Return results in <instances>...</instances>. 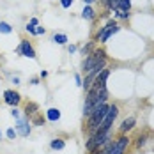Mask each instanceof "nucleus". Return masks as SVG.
Instances as JSON below:
<instances>
[{"label": "nucleus", "mask_w": 154, "mask_h": 154, "mask_svg": "<svg viewBox=\"0 0 154 154\" xmlns=\"http://www.w3.org/2000/svg\"><path fill=\"white\" fill-rule=\"evenodd\" d=\"M106 67V55L103 50H94L92 53H89L85 57V60L82 62V69L85 75H89L91 71H101Z\"/></svg>", "instance_id": "1"}, {"label": "nucleus", "mask_w": 154, "mask_h": 154, "mask_svg": "<svg viewBox=\"0 0 154 154\" xmlns=\"http://www.w3.org/2000/svg\"><path fill=\"white\" fill-rule=\"evenodd\" d=\"M108 106H110V105L105 103V105H101L97 110H94L92 113L87 117V128H85V129H87L89 135H94L96 129L99 128V124L103 122V119H105V115H106V112H108Z\"/></svg>", "instance_id": "2"}, {"label": "nucleus", "mask_w": 154, "mask_h": 154, "mask_svg": "<svg viewBox=\"0 0 154 154\" xmlns=\"http://www.w3.org/2000/svg\"><path fill=\"white\" fill-rule=\"evenodd\" d=\"M117 115H119V106H117V105H110L106 115H105L103 122L99 124V128L96 129V133H106V131H112V126H113V122H115Z\"/></svg>", "instance_id": "3"}, {"label": "nucleus", "mask_w": 154, "mask_h": 154, "mask_svg": "<svg viewBox=\"0 0 154 154\" xmlns=\"http://www.w3.org/2000/svg\"><path fill=\"white\" fill-rule=\"evenodd\" d=\"M128 145H129V138L126 135H122L121 138H117L115 142L110 143V147L105 151V154H124L126 149H128Z\"/></svg>", "instance_id": "4"}, {"label": "nucleus", "mask_w": 154, "mask_h": 154, "mask_svg": "<svg viewBox=\"0 0 154 154\" xmlns=\"http://www.w3.org/2000/svg\"><path fill=\"white\" fill-rule=\"evenodd\" d=\"M119 30V27H117V23L112 20V21H108L106 25L101 29V30L97 32V35H96V41H99V43H106L108 39L115 34V32Z\"/></svg>", "instance_id": "5"}, {"label": "nucleus", "mask_w": 154, "mask_h": 154, "mask_svg": "<svg viewBox=\"0 0 154 154\" xmlns=\"http://www.w3.org/2000/svg\"><path fill=\"white\" fill-rule=\"evenodd\" d=\"M16 133L20 135V137H23V138H27V137H30L32 133V124H30V119L29 117H20V119H16Z\"/></svg>", "instance_id": "6"}, {"label": "nucleus", "mask_w": 154, "mask_h": 154, "mask_svg": "<svg viewBox=\"0 0 154 154\" xmlns=\"http://www.w3.org/2000/svg\"><path fill=\"white\" fill-rule=\"evenodd\" d=\"M4 103L9 105L11 108H14L21 103V96H20V92H16L13 89H7V91H4Z\"/></svg>", "instance_id": "7"}, {"label": "nucleus", "mask_w": 154, "mask_h": 154, "mask_svg": "<svg viewBox=\"0 0 154 154\" xmlns=\"http://www.w3.org/2000/svg\"><path fill=\"white\" fill-rule=\"evenodd\" d=\"M16 53L23 55L27 59H35V51H34V48H32V45L29 41H21V45L16 48Z\"/></svg>", "instance_id": "8"}, {"label": "nucleus", "mask_w": 154, "mask_h": 154, "mask_svg": "<svg viewBox=\"0 0 154 154\" xmlns=\"http://www.w3.org/2000/svg\"><path fill=\"white\" fill-rule=\"evenodd\" d=\"M135 124H137V119L131 115V117H128V119H124L122 124H121V133L122 135H126L128 131H131L133 128H135Z\"/></svg>", "instance_id": "9"}, {"label": "nucleus", "mask_w": 154, "mask_h": 154, "mask_svg": "<svg viewBox=\"0 0 154 154\" xmlns=\"http://www.w3.org/2000/svg\"><path fill=\"white\" fill-rule=\"evenodd\" d=\"M35 113H39V105L37 103H27V106H25V117L32 119Z\"/></svg>", "instance_id": "10"}, {"label": "nucleus", "mask_w": 154, "mask_h": 154, "mask_svg": "<svg viewBox=\"0 0 154 154\" xmlns=\"http://www.w3.org/2000/svg\"><path fill=\"white\" fill-rule=\"evenodd\" d=\"M60 119V110L59 108H50L46 112V121H50V122H57Z\"/></svg>", "instance_id": "11"}, {"label": "nucleus", "mask_w": 154, "mask_h": 154, "mask_svg": "<svg viewBox=\"0 0 154 154\" xmlns=\"http://www.w3.org/2000/svg\"><path fill=\"white\" fill-rule=\"evenodd\" d=\"M50 147H51V151H62V149L66 147V140L64 138H53L50 142Z\"/></svg>", "instance_id": "12"}, {"label": "nucleus", "mask_w": 154, "mask_h": 154, "mask_svg": "<svg viewBox=\"0 0 154 154\" xmlns=\"http://www.w3.org/2000/svg\"><path fill=\"white\" fill-rule=\"evenodd\" d=\"M45 122H46V117H43L41 113H35L30 119V124H34V126H45Z\"/></svg>", "instance_id": "13"}, {"label": "nucleus", "mask_w": 154, "mask_h": 154, "mask_svg": "<svg viewBox=\"0 0 154 154\" xmlns=\"http://www.w3.org/2000/svg\"><path fill=\"white\" fill-rule=\"evenodd\" d=\"M82 18H83V20H92L94 18V9L91 7V5H85V7H83V11H82Z\"/></svg>", "instance_id": "14"}, {"label": "nucleus", "mask_w": 154, "mask_h": 154, "mask_svg": "<svg viewBox=\"0 0 154 154\" xmlns=\"http://www.w3.org/2000/svg\"><path fill=\"white\" fill-rule=\"evenodd\" d=\"M51 41H53L55 45H66V43H67V35H66V34H55Z\"/></svg>", "instance_id": "15"}, {"label": "nucleus", "mask_w": 154, "mask_h": 154, "mask_svg": "<svg viewBox=\"0 0 154 154\" xmlns=\"http://www.w3.org/2000/svg\"><path fill=\"white\" fill-rule=\"evenodd\" d=\"M13 27L7 23V21H0V34H11Z\"/></svg>", "instance_id": "16"}, {"label": "nucleus", "mask_w": 154, "mask_h": 154, "mask_svg": "<svg viewBox=\"0 0 154 154\" xmlns=\"http://www.w3.org/2000/svg\"><path fill=\"white\" fill-rule=\"evenodd\" d=\"M80 51H82V55H89V53H92V51H94V43H87V45L82 48Z\"/></svg>", "instance_id": "17"}, {"label": "nucleus", "mask_w": 154, "mask_h": 154, "mask_svg": "<svg viewBox=\"0 0 154 154\" xmlns=\"http://www.w3.org/2000/svg\"><path fill=\"white\" fill-rule=\"evenodd\" d=\"M5 137H7L9 140H14L16 137H18V133H16L14 128H7V131H5Z\"/></svg>", "instance_id": "18"}, {"label": "nucleus", "mask_w": 154, "mask_h": 154, "mask_svg": "<svg viewBox=\"0 0 154 154\" xmlns=\"http://www.w3.org/2000/svg\"><path fill=\"white\" fill-rule=\"evenodd\" d=\"M145 142H147V137H145V135H142V137H138L137 145H138V147H143V145H145Z\"/></svg>", "instance_id": "19"}, {"label": "nucleus", "mask_w": 154, "mask_h": 154, "mask_svg": "<svg viewBox=\"0 0 154 154\" xmlns=\"http://www.w3.org/2000/svg\"><path fill=\"white\" fill-rule=\"evenodd\" d=\"M11 115H13V117H14V119H20V110H18V108H11Z\"/></svg>", "instance_id": "20"}, {"label": "nucleus", "mask_w": 154, "mask_h": 154, "mask_svg": "<svg viewBox=\"0 0 154 154\" xmlns=\"http://www.w3.org/2000/svg\"><path fill=\"white\" fill-rule=\"evenodd\" d=\"M60 4H62V7H64V9H67V7H71L73 0H60Z\"/></svg>", "instance_id": "21"}, {"label": "nucleus", "mask_w": 154, "mask_h": 154, "mask_svg": "<svg viewBox=\"0 0 154 154\" xmlns=\"http://www.w3.org/2000/svg\"><path fill=\"white\" fill-rule=\"evenodd\" d=\"M75 82H76V85H78V87H82V83H83V80H82V76H80L78 73L75 75Z\"/></svg>", "instance_id": "22"}, {"label": "nucleus", "mask_w": 154, "mask_h": 154, "mask_svg": "<svg viewBox=\"0 0 154 154\" xmlns=\"http://www.w3.org/2000/svg\"><path fill=\"white\" fill-rule=\"evenodd\" d=\"M25 29H27V30L30 32L32 35H35V27H34V25H30V23H29V25H27V27H25Z\"/></svg>", "instance_id": "23"}, {"label": "nucleus", "mask_w": 154, "mask_h": 154, "mask_svg": "<svg viewBox=\"0 0 154 154\" xmlns=\"http://www.w3.org/2000/svg\"><path fill=\"white\" fill-rule=\"evenodd\" d=\"M128 14H129L128 11H117V16L119 18H128Z\"/></svg>", "instance_id": "24"}, {"label": "nucleus", "mask_w": 154, "mask_h": 154, "mask_svg": "<svg viewBox=\"0 0 154 154\" xmlns=\"http://www.w3.org/2000/svg\"><path fill=\"white\" fill-rule=\"evenodd\" d=\"M45 27H37V29H35V35H41V34H45Z\"/></svg>", "instance_id": "25"}, {"label": "nucleus", "mask_w": 154, "mask_h": 154, "mask_svg": "<svg viewBox=\"0 0 154 154\" xmlns=\"http://www.w3.org/2000/svg\"><path fill=\"white\" fill-rule=\"evenodd\" d=\"M30 83H32V85H39V78H32Z\"/></svg>", "instance_id": "26"}, {"label": "nucleus", "mask_w": 154, "mask_h": 154, "mask_svg": "<svg viewBox=\"0 0 154 154\" xmlns=\"http://www.w3.org/2000/svg\"><path fill=\"white\" fill-rule=\"evenodd\" d=\"M37 23H39V21H37V18H32V20H30V25H34V27H37Z\"/></svg>", "instance_id": "27"}, {"label": "nucleus", "mask_w": 154, "mask_h": 154, "mask_svg": "<svg viewBox=\"0 0 154 154\" xmlns=\"http://www.w3.org/2000/svg\"><path fill=\"white\" fill-rule=\"evenodd\" d=\"M67 50H69V53H75V51H76V46H75V45H71Z\"/></svg>", "instance_id": "28"}, {"label": "nucleus", "mask_w": 154, "mask_h": 154, "mask_svg": "<svg viewBox=\"0 0 154 154\" xmlns=\"http://www.w3.org/2000/svg\"><path fill=\"white\" fill-rule=\"evenodd\" d=\"M46 76H48L46 71H41V73H39V78H46Z\"/></svg>", "instance_id": "29"}, {"label": "nucleus", "mask_w": 154, "mask_h": 154, "mask_svg": "<svg viewBox=\"0 0 154 154\" xmlns=\"http://www.w3.org/2000/svg\"><path fill=\"white\" fill-rule=\"evenodd\" d=\"M13 83H14V85H20V78L14 76V78H13Z\"/></svg>", "instance_id": "30"}, {"label": "nucleus", "mask_w": 154, "mask_h": 154, "mask_svg": "<svg viewBox=\"0 0 154 154\" xmlns=\"http://www.w3.org/2000/svg\"><path fill=\"white\" fill-rule=\"evenodd\" d=\"M83 2H85V4H92L94 0H83Z\"/></svg>", "instance_id": "31"}, {"label": "nucleus", "mask_w": 154, "mask_h": 154, "mask_svg": "<svg viewBox=\"0 0 154 154\" xmlns=\"http://www.w3.org/2000/svg\"><path fill=\"white\" fill-rule=\"evenodd\" d=\"M0 140H2V131H0Z\"/></svg>", "instance_id": "32"}]
</instances>
